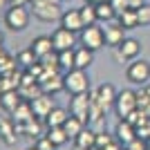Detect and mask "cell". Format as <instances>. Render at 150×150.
Returning <instances> with one entry per match:
<instances>
[{
	"instance_id": "obj_1",
	"label": "cell",
	"mask_w": 150,
	"mask_h": 150,
	"mask_svg": "<svg viewBox=\"0 0 150 150\" xmlns=\"http://www.w3.org/2000/svg\"><path fill=\"white\" fill-rule=\"evenodd\" d=\"M63 81H65V92L69 96L74 94H83V92H90V76H88V69H69L63 74Z\"/></svg>"
},
{
	"instance_id": "obj_2",
	"label": "cell",
	"mask_w": 150,
	"mask_h": 150,
	"mask_svg": "<svg viewBox=\"0 0 150 150\" xmlns=\"http://www.w3.org/2000/svg\"><path fill=\"white\" fill-rule=\"evenodd\" d=\"M31 20L29 7H9L5 11V25L9 31H25Z\"/></svg>"
},
{
	"instance_id": "obj_3",
	"label": "cell",
	"mask_w": 150,
	"mask_h": 150,
	"mask_svg": "<svg viewBox=\"0 0 150 150\" xmlns=\"http://www.w3.org/2000/svg\"><path fill=\"white\" fill-rule=\"evenodd\" d=\"M34 18H38L40 23H54V20H61L63 16V9L61 5L56 2H43V0H34L29 5Z\"/></svg>"
},
{
	"instance_id": "obj_4",
	"label": "cell",
	"mask_w": 150,
	"mask_h": 150,
	"mask_svg": "<svg viewBox=\"0 0 150 150\" xmlns=\"http://www.w3.org/2000/svg\"><path fill=\"white\" fill-rule=\"evenodd\" d=\"M139 108V99L134 90H121L117 94V101H114V112L119 119H128L130 112H134Z\"/></svg>"
},
{
	"instance_id": "obj_5",
	"label": "cell",
	"mask_w": 150,
	"mask_h": 150,
	"mask_svg": "<svg viewBox=\"0 0 150 150\" xmlns=\"http://www.w3.org/2000/svg\"><path fill=\"white\" fill-rule=\"evenodd\" d=\"M81 45H83V47H88V50H92V52L105 47V34H103V27H99V23H96V25L83 27Z\"/></svg>"
},
{
	"instance_id": "obj_6",
	"label": "cell",
	"mask_w": 150,
	"mask_h": 150,
	"mask_svg": "<svg viewBox=\"0 0 150 150\" xmlns=\"http://www.w3.org/2000/svg\"><path fill=\"white\" fill-rule=\"evenodd\" d=\"M125 76H128V81L134 83V85H146V83H150V63H146V61L130 63L128 69H125Z\"/></svg>"
},
{
	"instance_id": "obj_7",
	"label": "cell",
	"mask_w": 150,
	"mask_h": 150,
	"mask_svg": "<svg viewBox=\"0 0 150 150\" xmlns=\"http://www.w3.org/2000/svg\"><path fill=\"white\" fill-rule=\"evenodd\" d=\"M125 31H128V29L121 25L119 20H110V23H105V27H103L105 45H108V47H112V50H117V47L125 40Z\"/></svg>"
},
{
	"instance_id": "obj_8",
	"label": "cell",
	"mask_w": 150,
	"mask_h": 150,
	"mask_svg": "<svg viewBox=\"0 0 150 150\" xmlns=\"http://www.w3.org/2000/svg\"><path fill=\"white\" fill-rule=\"evenodd\" d=\"M29 103H31V110H34V117H36V119H43V121H45V117L56 108L54 96H52V94H45V92H40L38 96H34Z\"/></svg>"
},
{
	"instance_id": "obj_9",
	"label": "cell",
	"mask_w": 150,
	"mask_h": 150,
	"mask_svg": "<svg viewBox=\"0 0 150 150\" xmlns=\"http://www.w3.org/2000/svg\"><path fill=\"white\" fill-rule=\"evenodd\" d=\"M69 114H74V117H79L83 121L90 119V92L74 94L69 99Z\"/></svg>"
},
{
	"instance_id": "obj_10",
	"label": "cell",
	"mask_w": 150,
	"mask_h": 150,
	"mask_svg": "<svg viewBox=\"0 0 150 150\" xmlns=\"http://www.w3.org/2000/svg\"><path fill=\"white\" fill-rule=\"evenodd\" d=\"M139 54H141V43L137 38H130V36H125V40L117 47V61H121V63L134 61Z\"/></svg>"
},
{
	"instance_id": "obj_11",
	"label": "cell",
	"mask_w": 150,
	"mask_h": 150,
	"mask_svg": "<svg viewBox=\"0 0 150 150\" xmlns=\"http://www.w3.org/2000/svg\"><path fill=\"white\" fill-rule=\"evenodd\" d=\"M52 43H54V50H56V52L74 50L76 34H74V31H69V29H65V27H58V29L52 34Z\"/></svg>"
},
{
	"instance_id": "obj_12",
	"label": "cell",
	"mask_w": 150,
	"mask_h": 150,
	"mask_svg": "<svg viewBox=\"0 0 150 150\" xmlns=\"http://www.w3.org/2000/svg\"><path fill=\"white\" fill-rule=\"evenodd\" d=\"M94 94H96V101L101 103V108L105 110V114H108V110L110 108H114V101H117V90H114V85L112 83H101L99 88L94 90Z\"/></svg>"
},
{
	"instance_id": "obj_13",
	"label": "cell",
	"mask_w": 150,
	"mask_h": 150,
	"mask_svg": "<svg viewBox=\"0 0 150 150\" xmlns=\"http://www.w3.org/2000/svg\"><path fill=\"white\" fill-rule=\"evenodd\" d=\"M61 27L74 31V34H81L83 27H85V25H83V18H81V9H67V11H63Z\"/></svg>"
},
{
	"instance_id": "obj_14",
	"label": "cell",
	"mask_w": 150,
	"mask_h": 150,
	"mask_svg": "<svg viewBox=\"0 0 150 150\" xmlns=\"http://www.w3.org/2000/svg\"><path fill=\"white\" fill-rule=\"evenodd\" d=\"M114 137H117V141H119V144H123V148H125L130 141H134V139H137V128H134L130 121L119 119V123H117V128H114Z\"/></svg>"
},
{
	"instance_id": "obj_15",
	"label": "cell",
	"mask_w": 150,
	"mask_h": 150,
	"mask_svg": "<svg viewBox=\"0 0 150 150\" xmlns=\"http://www.w3.org/2000/svg\"><path fill=\"white\" fill-rule=\"evenodd\" d=\"M29 50L34 52L38 58H43V56H47V54H52V52H56L54 50V43H52V36H36L29 43Z\"/></svg>"
},
{
	"instance_id": "obj_16",
	"label": "cell",
	"mask_w": 150,
	"mask_h": 150,
	"mask_svg": "<svg viewBox=\"0 0 150 150\" xmlns=\"http://www.w3.org/2000/svg\"><path fill=\"white\" fill-rule=\"evenodd\" d=\"M40 121L43 119H29L27 123H20V125H16V130L20 132V134H25V137H31L34 141H36L38 137H43V125H40Z\"/></svg>"
},
{
	"instance_id": "obj_17",
	"label": "cell",
	"mask_w": 150,
	"mask_h": 150,
	"mask_svg": "<svg viewBox=\"0 0 150 150\" xmlns=\"http://www.w3.org/2000/svg\"><path fill=\"white\" fill-rule=\"evenodd\" d=\"M20 92H16V90H7V92H2L0 94V108L5 110V112H9L11 114L16 108L20 105Z\"/></svg>"
},
{
	"instance_id": "obj_18",
	"label": "cell",
	"mask_w": 150,
	"mask_h": 150,
	"mask_svg": "<svg viewBox=\"0 0 150 150\" xmlns=\"http://www.w3.org/2000/svg\"><path fill=\"white\" fill-rule=\"evenodd\" d=\"M29 119H34L31 103H29V101H20V105L11 112V121H13L16 125H20V123H27Z\"/></svg>"
},
{
	"instance_id": "obj_19",
	"label": "cell",
	"mask_w": 150,
	"mask_h": 150,
	"mask_svg": "<svg viewBox=\"0 0 150 150\" xmlns=\"http://www.w3.org/2000/svg\"><path fill=\"white\" fill-rule=\"evenodd\" d=\"M74 146L85 148V150H96V132L92 128H83L81 134L74 139Z\"/></svg>"
},
{
	"instance_id": "obj_20",
	"label": "cell",
	"mask_w": 150,
	"mask_h": 150,
	"mask_svg": "<svg viewBox=\"0 0 150 150\" xmlns=\"http://www.w3.org/2000/svg\"><path fill=\"white\" fill-rule=\"evenodd\" d=\"M67 117H69V110H65V108H54L47 117H45V121L43 123L47 125V128H58V125H63L65 121H67Z\"/></svg>"
},
{
	"instance_id": "obj_21",
	"label": "cell",
	"mask_w": 150,
	"mask_h": 150,
	"mask_svg": "<svg viewBox=\"0 0 150 150\" xmlns=\"http://www.w3.org/2000/svg\"><path fill=\"white\" fill-rule=\"evenodd\" d=\"M92 63H94V52L92 50H88V47H79V50H74V67L88 69Z\"/></svg>"
},
{
	"instance_id": "obj_22",
	"label": "cell",
	"mask_w": 150,
	"mask_h": 150,
	"mask_svg": "<svg viewBox=\"0 0 150 150\" xmlns=\"http://www.w3.org/2000/svg\"><path fill=\"white\" fill-rule=\"evenodd\" d=\"M16 132H18V130H16V125H13L11 119H9V121H7V119H0V139H2L7 146H13V144H16V139H18V137H16Z\"/></svg>"
},
{
	"instance_id": "obj_23",
	"label": "cell",
	"mask_w": 150,
	"mask_h": 150,
	"mask_svg": "<svg viewBox=\"0 0 150 150\" xmlns=\"http://www.w3.org/2000/svg\"><path fill=\"white\" fill-rule=\"evenodd\" d=\"M63 128H65V132H67V137H69V139H76L79 134H81V130L85 128V121L79 119V117H74V114H69L67 121L63 123Z\"/></svg>"
},
{
	"instance_id": "obj_24",
	"label": "cell",
	"mask_w": 150,
	"mask_h": 150,
	"mask_svg": "<svg viewBox=\"0 0 150 150\" xmlns=\"http://www.w3.org/2000/svg\"><path fill=\"white\" fill-rule=\"evenodd\" d=\"M45 134H47V139H50V141L56 146V148L65 146V144H67V139H69L63 125H58V128H47V132H45Z\"/></svg>"
},
{
	"instance_id": "obj_25",
	"label": "cell",
	"mask_w": 150,
	"mask_h": 150,
	"mask_svg": "<svg viewBox=\"0 0 150 150\" xmlns=\"http://www.w3.org/2000/svg\"><path fill=\"white\" fill-rule=\"evenodd\" d=\"M96 7V18H99V23H110V20H117V11L112 9V5H110V0L108 2H99Z\"/></svg>"
},
{
	"instance_id": "obj_26",
	"label": "cell",
	"mask_w": 150,
	"mask_h": 150,
	"mask_svg": "<svg viewBox=\"0 0 150 150\" xmlns=\"http://www.w3.org/2000/svg\"><path fill=\"white\" fill-rule=\"evenodd\" d=\"M81 9V18H83V25H96L99 23V18H96V7L90 5V2H85L83 7H79Z\"/></svg>"
},
{
	"instance_id": "obj_27",
	"label": "cell",
	"mask_w": 150,
	"mask_h": 150,
	"mask_svg": "<svg viewBox=\"0 0 150 150\" xmlns=\"http://www.w3.org/2000/svg\"><path fill=\"white\" fill-rule=\"evenodd\" d=\"M117 20H119V23L125 27V29H137V27H139V18H137V11H134V9H128V11H123Z\"/></svg>"
},
{
	"instance_id": "obj_28",
	"label": "cell",
	"mask_w": 150,
	"mask_h": 150,
	"mask_svg": "<svg viewBox=\"0 0 150 150\" xmlns=\"http://www.w3.org/2000/svg\"><path fill=\"white\" fill-rule=\"evenodd\" d=\"M16 63H18L16 58L2 54V56H0V76H11V74H16Z\"/></svg>"
},
{
	"instance_id": "obj_29",
	"label": "cell",
	"mask_w": 150,
	"mask_h": 150,
	"mask_svg": "<svg viewBox=\"0 0 150 150\" xmlns=\"http://www.w3.org/2000/svg\"><path fill=\"white\" fill-rule=\"evenodd\" d=\"M16 61H18V63H20V65H23L25 69H29L31 65H34V63H38V56H36V54H34V52L29 50V47H27V50L18 52V56H16Z\"/></svg>"
},
{
	"instance_id": "obj_30",
	"label": "cell",
	"mask_w": 150,
	"mask_h": 150,
	"mask_svg": "<svg viewBox=\"0 0 150 150\" xmlns=\"http://www.w3.org/2000/svg\"><path fill=\"white\" fill-rule=\"evenodd\" d=\"M58 63H61V69H65V72L74 69V50L58 52Z\"/></svg>"
},
{
	"instance_id": "obj_31",
	"label": "cell",
	"mask_w": 150,
	"mask_h": 150,
	"mask_svg": "<svg viewBox=\"0 0 150 150\" xmlns=\"http://www.w3.org/2000/svg\"><path fill=\"white\" fill-rule=\"evenodd\" d=\"M134 11H137V18H139V27H148L150 25V5L146 2L144 7H139Z\"/></svg>"
},
{
	"instance_id": "obj_32",
	"label": "cell",
	"mask_w": 150,
	"mask_h": 150,
	"mask_svg": "<svg viewBox=\"0 0 150 150\" xmlns=\"http://www.w3.org/2000/svg\"><path fill=\"white\" fill-rule=\"evenodd\" d=\"M114 134H110V132H96V150H103L105 146H110L114 141Z\"/></svg>"
},
{
	"instance_id": "obj_33",
	"label": "cell",
	"mask_w": 150,
	"mask_h": 150,
	"mask_svg": "<svg viewBox=\"0 0 150 150\" xmlns=\"http://www.w3.org/2000/svg\"><path fill=\"white\" fill-rule=\"evenodd\" d=\"M34 148H36V150H54L56 146L47 139V134H43V137H38L36 141H34Z\"/></svg>"
},
{
	"instance_id": "obj_34",
	"label": "cell",
	"mask_w": 150,
	"mask_h": 150,
	"mask_svg": "<svg viewBox=\"0 0 150 150\" xmlns=\"http://www.w3.org/2000/svg\"><path fill=\"white\" fill-rule=\"evenodd\" d=\"M110 5H112V9L117 11V18H119L123 11L130 9V2H128V0H110Z\"/></svg>"
},
{
	"instance_id": "obj_35",
	"label": "cell",
	"mask_w": 150,
	"mask_h": 150,
	"mask_svg": "<svg viewBox=\"0 0 150 150\" xmlns=\"http://www.w3.org/2000/svg\"><path fill=\"white\" fill-rule=\"evenodd\" d=\"M125 150H148V146H146V139H134V141H130V144L125 146Z\"/></svg>"
},
{
	"instance_id": "obj_36",
	"label": "cell",
	"mask_w": 150,
	"mask_h": 150,
	"mask_svg": "<svg viewBox=\"0 0 150 150\" xmlns=\"http://www.w3.org/2000/svg\"><path fill=\"white\" fill-rule=\"evenodd\" d=\"M137 137H139V139H148V137H150V119L137 128Z\"/></svg>"
},
{
	"instance_id": "obj_37",
	"label": "cell",
	"mask_w": 150,
	"mask_h": 150,
	"mask_svg": "<svg viewBox=\"0 0 150 150\" xmlns=\"http://www.w3.org/2000/svg\"><path fill=\"white\" fill-rule=\"evenodd\" d=\"M34 0H9V7H29Z\"/></svg>"
},
{
	"instance_id": "obj_38",
	"label": "cell",
	"mask_w": 150,
	"mask_h": 150,
	"mask_svg": "<svg viewBox=\"0 0 150 150\" xmlns=\"http://www.w3.org/2000/svg\"><path fill=\"white\" fill-rule=\"evenodd\" d=\"M103 150H125V148H123V144H119V141L114 139L112 144H110V146H105V148H103Z\"/></svg>"
},
{
	"instance_id": "obj_39",
	"label": "cell",
	"mask_w": 150,
	"mask_h": 150,
	"mask_svg": "<svg viewBox=\"0 0 150 150\" xmlns=\"http://www.w3.org/2000/svg\"><path fill=\"white\" fill-rule=\"evenodd\" d=\"M128 2H130V9H139L146 5V0H128Z\"/></svg>"
},
{
	"instance_id": "obj_40",
	"label": "cell",
	"mask_w": 150,
	"mask_h": 150,
	"mask_svg": "<svg viewBox=\"0 0 150 150\" xmlns=\"http://www.w3.org/2000/svg\"><path fill=\"white\" fill-rule=\"evenodd\" d=\"M85 2H90V5H99V2H108V0H85Z\"/></svg>"
},
{
	"instance_id": "obj_41",
	"label": "cell",
	"mask_w": 150,
	"mask_h": 150,
	"mask_svg": "<svg viewBox=\"0 0 150 150\" xmlns=\"http://www.w3.org/2000/svg\"><path fill=\"white\" fill-rule=\"evenodd\" d=\"M7 5H9V0H0V9H5Z\"/></svg>"
},
{
	"instance_id": "obj_42",
	"label": "cell",
	"mask_w": 150,
	"mask_h": 150,
	"mask_svg": "<svg viewBox=\"0 0 150 150\" xmlns=\"http://www.w3.org/2000/svg\"><path fill=\"white\" fill-rule=\"evenodd\" d=\"M43 2H56V5H61L63 0H43Z\"/></svg>"
},
{
	"instance_id": "obj_43",
	"label": "cell",
	"mask_w": 150,
	"mask_h": 150,
	"mask_svg": "<svg viewBox=\"0 0 150 150\" xmlns=\"http://www.w3.org/2000/svg\"><path fill=\"white\" fill-rule=\"evenodd\" d=\"M146 146H148V150H150V137H148V139H146Z\"/></svg>"
},
{
	"instance_id": "obj_44",
	"label": "cell",
	"mask_w": 150,
	"mask_h": 150,
	"mask_svg": "<svg viewBox=\"0 0 150 150\" xmlns=\"http://www.w3.org/2000/svg\"><path fill=\"white\" fill-rule=\"evenodd\" d=\"M2 40H5V36H2V31H0V45H2Z\"/></svg>"
},
{
	"instance_id": "obj_45",
	"label": "cell",
	"mask_w": 150,
	"mask_h": 150,
	"mask_svg": "<svg viewBox=\"0 0 150 150\" xmlns=\"http://www.w3.org/2000/svg\"><path fill=\"white\" fill-rule=\"evenodd\" d=\"M74 150H85V148H79V146H74Z\"/></svg>"
},
{
	"instance_id": "obj_46",
	"label": "cell",
	"mask_w": 150,
	"mask_h": 150,
	"mask_svg": "<svg viewBox=\"0 0 150 150\" xmlns=\"http://www.w3.org/2000/svg\"><path fill=\"white\" fill-rule=\"evenodd\" d=\"M27 150H36V148H34V146H31V148H27Z\"/></svg>"
}]
</instances>
